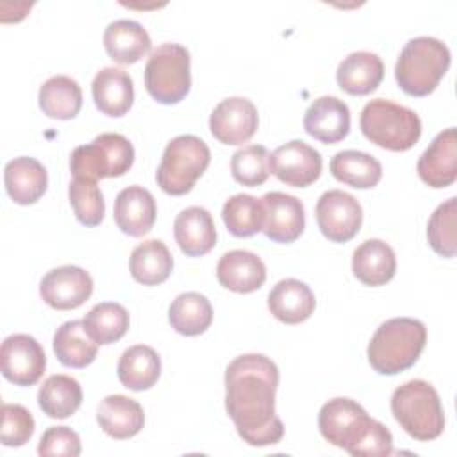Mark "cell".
<instances>
[{"mask_svg": "<svg viewBox=\"0 0 457 457\" xmlns=\"http://www.w3.org/2000/svg\"><path fill=\"white\" fill-rule=\"evenodd\" d=\"M278 368L262 353H245L225 370V409L239 437L252 446L277 445L284 436L275 414Z\"/></svg>", "mask_w": 457, "mask_h": 457, "instance_id": "obj_1", "label": "cell"}, {"mask_svg": "<svg viewBox=\"0 0 457 457\" xmlns=\"http://www.w3.org/2000/svg\"><path fill=\"white\" fill-rule=\"evenodd\" d=\"M318 428L325 441L353 457H387L393 453V436L386 425L368 416L352 398H332L321 405Z\"/></svg>", "mask_w": 457, "mask_h": 457, "instance_id": "obj_2", "label": "cell"}, {"mask_svg": "<svg viewBox=\"0 0 457 457\" xmlns=\"http://www.w3.org/2000/svg\"><path fill=\"white\" fill-rule=\"evenodd\" d=\"M425 343L427 328L420 320H386L370 339L368 362L380 375H398L416 364Z\"/></svg>", "mask_w": 457, "mask_h": 457, "instance_id": "obj_3", "label": "cell"}, {"mask_svg": "<svg viewBox=\"0 0 457 457\" xmlns=\"http://www.w3.org/2000/svg\"><path fill=\"white\" fill-rule=\"evenodd\" d=\"M448 46L428 36L409 39L395 64L398 87L411 96L430 95L450 68Z\"/></svg>", "mask_w": 457, "mask_h": 457, "instance_id": "obj_4", "label": "cell"}, {"mask_svg": "<svg viewBox=\"0 0 457 457\" xmlns=\"http://www.w3.org/2000/svg\"><path fill=\"white\" fill-rule=\"evenodd\" d=\"M391 412L400 427L418 441H432L445 430V412L437 391L421 378L398 386L391 395Z\"/></svg>", "mask_w": 457, "mask_h": 457, "instance_id": "obj_5", "label": "cell"}, {"mask_svg": "<svg viewBox=\"0 0 457 457\" xmlns=\"http://www.w3.org/2000/svg\"><path fill=\"white\" fill-rule=\"evenodd\" d=\"M359 125L368 141L391 152L412 148L421 136L420 116L412 109L384 98H375L362 107Z\"/></svg>", "mask_w": 457, "mask_h": 457, "instance_id": "obj_6", "label": "cell"}, {"mask_svg": "<svg viewBox=\"0 0 457 457\" xmlns=\"http://www.w3.org/2000/svg\"><path fill=\"white\" fill-rule=\"evenodd\" d=\"M211 162V150L204 139L193 134L173 137L164 152L155 173L157 186L173 196L186 195L204 175Z\"/></svg>", "mask_w": 457, "mask_h": 457, "instance_id": "obj_7", "label": "cell"}, {"mask_svg": "<svg viewBox=\"0 0 457 457\" xmlns=\"http://www.w3.org/2000/svg\"><path fill=\"white\" fill-rule=\"evenodd\" d=\"M145 87L159 104L171 105L191 89V57L179 43H162L152 50L145 66Z\"/></svg>", "mask_w": 457, "mask_h": 457, "instance_id": "obj_8", "label": "cell"}, {"mask_svg": "<svg viewBox=\"0 0 457 457\" xmlns=\"http://www.w3.org/2000/svg\"><path fill=\"white\" fill-rule=\"evenodd\" d=\"M132 162V143L121 134L104 132L91 143L80 145L71 152L70 171L73 177L98 180L125 175Z\"/></svg>", "mask_w": 457, "mask_h": 457, "instance_id": "obj_9", "label": "cell"}, {"mask_svg": "<svg viewBox=\"0 0 457 457\" xmlns=\"http://www.w3.org/2000/svg\"><path fill=\"white\" fill-rule=\"evenodd\" d=\"M316 223L332 243H346L362 225V207L355 196L341 189L325 191L316 202Z\"/></svg>", "mask_w": 457, "mask_h": 457, "instance_id": "obj_10", "label": "cell"}, {"mask_svg": "<svg viewBox=\"0 0 457 457\" xmlns=\"http://www.w3.org/2000/svg\"><path fill=\"white\" fill-rule=\"evenodd\" d=\"M0 368L2 375L14 386H34L46 368L45 350L29 334H12L2 343Z\"/></svg>", "mask_w": 457, "mask_h": 457, "instance_id": "obj_11", "label": "cell"}, {"mask_svg": "<svg viewBox=\"0 0 457 457\" xmlns=\"http://www.w3.org/2000/svg\"><path fill=\"white\" fill-rule=\"evenodd\" d=\"M323 159L318 150L302 139L280 145L270 155V171L284 184L307 187L321 175Z\"/></svg>", "mask_w": 457, "mask_h": 457, "instance_id": "obj_12", "label": "cell"}, {"mask_svg": "<svg viewBox=\"0 0 457 457\" xmlns=\"http://www.w3.org/2000/svg\"><path fill=\"white\" fill-rule=\"evenodd\" d=\"M259 127L257 107L243 96L221 100L211 112V134L223 145H243Z\"/></svg>", "mask_w": 457, "mask_h": 457, "instance_id": "obj_13", "label": "cell"}, {"mask_svg": "<svg viewBox=\"0 0 457 457\" xmlns=\"http://www.w3.org/2000/svg\"><path fill=\"white\" fill-rule=\"evenodd\" d=\"M93 293L91 275L79 266H59L50 270L39 284V295L50 307L70 311L80 307Z\"/></svg>", "mask_w": 457, "mask_h": 457, "instance_id": "obj_14", "label": "cell"}, {"mask_svg": "<svg viewBox=\"0 0 457 457\" xmlns=\"http://www.w3.org/2000/svg\"><path fill=\"white\" fill-rule=\"evenodd\" d=\"M261 204L264 209L262 232L268 239L287 245L302 236L305 228V211L296 196L271 191L261 198Z\"/></svg>", "mask_w": 457, "mask_h": 457, "instance_id": "obj_15", "label": "cell"}, {"mask_svg": "<svg viewBox=\"0 0 457 457\" xmlns=\"http://www.w3.org/2000/svg\"><path fill=\"white\" fill-rule=\"evenodd\" d=\"M416 171L420 179L434 189L448 187L457 179V130L448 127L441 130L428 148L420 155Z\"/></svg>", "mask_w": 457, "mask_h": 457, "instance_id": "obj_16", "label": "cell"}, {"mask_svg": "<svg viewBox=\"0 0 457 457\" xmlns=\"http://www.w3.org/2000/svg\"><path fill=\"white\" fill-rule=\"evenodd\" d=\"M303 129L325 145L339 143L350 132V109L337 96H320L307 107Z\"/></svg>", "mask_w": 457, "mask_h": 457, "instance_id": "obj_17", "label": "cell"}, {"mask_svg": "<svg viewBox=\"0 0 457 457\" xmlns=\"http://www.w3.org/2000/svg\"><path fill=\"white\" fill-rule=\"evenodd\" d=\"M112 214L123 234L141 237L152 230L157 216V205L148 189L143 186H129L116 195Z\"/></svg>", "mask_w": 457, "mask_h": 457, "instance_id": "obj_18", "label": "cell"}, {"mask_svg": "<svg viewBox=\"0 0 457 457\" xmlns=\"http://www.w3.org/2000/svg\"><path fill=\"white\" fill-rule=\"evenodd\" d=\"M173 236L184 255L200 257L209 253L216 245V227L211 212L198 205L182 209L173 221Z\"/></svg>", "mask_w": 457, "mask_h": 457, "instance_id": "obj_19", "label": "cell"}, {"mask_svg": "<svg viewBox=\"0 0 457 457\" xmlns=\"http://www.w3.org/2000/svg\"><path fill=\"white\" fill-rule=\"evenodd\" d=\"M218 282L234 293H253L266 280V266L259 255L248 250H230L216 264Z\"/></svg>", "mask_w": 457, "mask_h": 457, "instance_id": "obj_20", "label": "cell"}, {"mask_svg": "<svg viewBox=\"0 0 457 457\" xmlns=\"http://www.w3.org/2000/svg\"><path fill=\"white\" fill-rule=\"evenodd\" d=\"M4 184L14 204L32 205L45 195L48 173L34 157H14L4 168Z\"/></svg>", "mask_w": 457, "mask_h": 457, "instance_id": "obj_21", "label": "cell"}, {"mask_svg": "<svg viewBox=\"0 0 457 457\" xmlns=\"http://www.w3.org/2000/svg\"><path fill=\"white\" fill-rule=\"evenodd\" d=\"M316 298L311 287L296 278L278 280L268 295L270 312L282 323L298 325L311 318Z\"/></svg>", "mask_w": 457, "mask_h": 457, "instance_id": "obj_22", "label": "cell"}, {"mask_svg": "<svg viewBox=\"0 0 457 457\" xmlns=\"http://www.w3.org/2000/svg\"><path fill=\"white\" fill-rule=\"evenodd\" d=\"M95 105L100 112L120 118L129 112L134 102V84L127 71L121 68H102L91 84Z\"/></svg>", "mask_w": 457, "mask_h": 457, "instance_id": "obj_23", "label": "cell"}, {"mask_svg": "<svg viewBox=\"0 0 457 457\" xmlns=\"http://www.w3.org/2000/svg\"><path fill=\"white\" fill-rule=\"evenodd\" d=\"M384 79V62L373 52H352L346 55L336 71L337 86L353 96L373 93Z\"/></svg>", "mask_w": 457, "mask_h": 457, "instance_id": "obj_24", "label": "cell"}, {"mask_svg": "<svg viewBox=\"0 0 457 457\" xmlns=\"http://www.w3.org/2000/svg\"><path fill=\"white\" fill-rule=\"evenodd\" d=\"M352 271L364 286H384L396 273L395 250L382 239H366L353 250Z\"/></svg>", "mask_w": 457, "mask_h": 457, "instance_id": "obj_25", "label": "cell"}, {"mask_svg": "<svg viewBox=\"0 0 457 457\" xmlns=\"http://www.w3.org/2000/svg\"><path fill=\"white\" fill-rule=\"evenodd\" d=\"M104 46L114 62L134 64L150 52L152 41L141 23L123 18L111 21L105 27Z\"/></svg>", "mask_w": 457, "mask_h": 457, "instance_id": "obj_26", "label": "cell"}, {"mask_svg": "<svg viewBox=\"0 0 457 457\" xmlns=\"http://www.w3.org/2000/svg\"><path fill=\"white\" fill-rule=\"evenodd\" d=\"M96 421L107 436L114 439H129L141 432L145 425V412L134 398L125 395H109L96 409Z\"/></svg>", "mask_w": 457, "mask_h": 457, "instance_id": "obj_27", "label": "cell"}, {"mask_svg": "<svg viewBox=\"0 0 457 457\" xmlns=\"http://www.w3.org/2000/svg\"><path fill=\"white\" fill-rule=\"evenodd\" d=\"M54 353L62 366L86 368L96 359L98 343L86 332L82 320L62 323L54 334Z\"/></svg>", "mask_w": 457, "mask_h": 457, "instance_id": "obj_28", "label": "cell"}, {"mask_svg": "<svg viewBox=\"0 0 457 457\" xmlns=\"http://www.w3.org/2000/svg\"><path fill=\"white\" fill-rule=\"evenodd\" d=\"M161 375V357L146 345L127 348L118 361V378L130 391L150 389Z\"/></svg>", "mask_w": 457, "mask_h": 457, "instance_id": "obj_29", "label": "cell"}, {"mask_svg": "<svg viewBox=\"0 0 457 457\" xmlns=\"http://www.w3.org/2000/svg\"><path fill=\"white\" fill-rule=\"evenodd\" d=\"M130 275L143 286L162 284L173 270V257L161 239L139 243L130 253Z\"/></svg>", "mask_w": 457, "mask_h": 457, "instance_id": "obj_30", "label": "cell"}, {"mask_svg": "<svg viewBox=\"0 0 457 457\" xmlns=\"http://www.w3.org/2000/svg\"><path fill=\"white\" fill-rule=\"evenodd\" d=\"M330 173L336 180L355 189L375 187L382 179V164L361 150H341L330 159Z\"/></svg>", "mask_w": 457, "mask_h": 457, "instance_id": "obj_31", "label": "cell"}, {"mask_svg": "<svg viewBox=\"0 0 457 457\" xmlns=\"http://www.w3.org/2000/svg\"><path fill=\"white\" fill-rule=\"evenodd\" d=\"M39 107L54 120H71L82 107V89L68 75H54L39 87Z\"/></svg>", "mask_w": 457, "mask_h": 457, "instance_id": "obj_32", "label": "cell"}, {"mask_svg": "<svg viewBox=\"0 0 457 457\" xmlns=\"http://www.w3.org/2000/svg\"><path fill=\"white\" fill-rule=\"evenodd\" d=\"M39 409L55 420L70 418L82 403V387L70 375H50L37 391Z\"/></svg>", "mask_w": 457, "mask_h": 457, "instance_id": "obj_33", "label": "cell"}, {"mask_svg": "<svg viewBox=\"0 0 457 457\" xmlns=\"http://www.w3.org/2000/svg\"><path fill=\"white\" fill-rule=\"evenodd\" d=\"M168 321L182 336H200L212 323L211 302L196 291L180 293L168 309Z\"/></svg>", "mask_w": 457, "mask_h": 457, "instance_id": "obj_34", "label": "cell"}, {"mask_svg": "<svg viewBox=\"0 0 457 457\" xmlns=\"http://www.w3.org/2000/svg\"><path fill=\"white\" fill-rule=\"evenodd\" d=\"M221 218L227 230L236 237H252L262 232L264 209L261 200L252 195H234L221 209Z\"/></svg>", "mask_w": 457, "mask_h": 457, "instance_id": "obj_35", "label": "cell"}, {"mask_svg": "<svg viewBox=\"0 0 457 457\" xmlns=\"http://www.w3.org/2000/svg\"><path fill=\"white\" fill-rule=\"evenodd\" d=\"M86 332L98 345H111L121 339L129 330V312L123 305L116 302H102L91 307L84 316Z\"/></svg>", "mask_w": 457, "mask_h": 457, "instance_id": "obj_36", "label": "cell"}, {"mask_svg": "<svg viewBox=\"0 0 457 457\" xmlns=\"http://www.w3.org/2000/svg\"><path fill=\"white\" fill-rule=\"evenodd\" d=\"M68 198L75 218L84 227H96L102 223L105 214V202L96 180L73 177L68 186Z\"/></svg>", "mask_w": 457, "mask_h": 457, "instance_id": "obj_37", "label": "cell"}, {"mask_svg": "<svg viewBox=\"0 0 457 457\" xmlns=\"http://www.w3.org/2000/svg\"><path fill=\"white\" fill-rule=\"evenodd\" d=\"M230 173L236 182L257 187L270 177V154L262 145H248L232 154Z\"/></svg>", "mask_w": 457, "mask_h": 457, "instance_id": "obj_38", "label": "cell"}, {"mask_svg": "<svg viewBox=\"0 0 457 457\" xmlns=\"http://www.w3.org/2000/svg\"><path fill=\"white\" fill-rule=\"evenodd\" d=\"M455 212L457 198L452 196L439 204L427 225V239L432 250L446 259L455 255Z\"/></svg>", "mask_w": 457, "mask_h": 457, "instance_id": "obj_39", "label": "cell"}, {"mask_svg": "<svg viewBox=\"0 0 457 457\" xmlns=\"http://www.w3.org/2000/svg\"><path fill=\"white\" fill-rule=\"evenodd\" d=\"M36 421L29 409L20 403L2 405L0 441L5 446H23L34 434Z\"/></svg>", "mask_w": 457, "mask_h": 457, "instance_id": "obj_40", "label": "cell"}, {"mask_svg": "<svg viewBox=\"0 0 457 457\" xmlns=\"http://www.w3.org/2000/svg\"><path fill=\"white\" fill-rule=\"evenodd\" d=\"M82 445L80 437L70 427H48L37 445V453L43 457L50 455H66L77 457L80 455Z\"/></svg>", "mask_w": 457, "mask_h": 457, "instance_id": "obj_41", "label": "cell"}]
</instances>
